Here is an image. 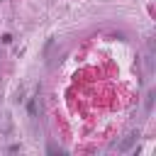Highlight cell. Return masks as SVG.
Instances as JSON below:
<instances>
[{"instance_id": "1", "label": "cell", "mask_w": 156, "mask_h": 156, "mask_svg": "<svg viewBox=\"0 0 156 156\" xmlns=\"http://www.w3.org/2000/svg\"><path fill=\"white\" fill-rule=\"evenodd\" d=\"M136 136H139L136 132H132V134H127V136H124V141H122V144H117V151H127V149H129V146H132V144L136 141Z\"/></svg>"}]
</instances>
